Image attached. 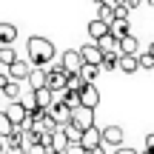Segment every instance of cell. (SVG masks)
Instances as JSON below:
<instances>
[{"label":"cell","instance_id":"cell-1","mask_svg":"<svg viewBox=\"0 0 154 154\" xmlns=\"http://www.w3.org/2000/svg\"><path fill=\"white\" fill-rule=\"evenodd\" d=\"M26 49H29V60H32L37 69H46L51 60H54V43L46 40V37H29Z\"/></svg>","mask_w":154,"mask_h":154},{"label":"cell","instance_id":"cell-2","mask_svg":"<svg viewBox=\"0 0 154 154\" xmlns=\"http://www.w3.org/2000/svg\"><path fill=\"white\" fill-rule=\"evenodd\" d=\"M46 74H49V80H46V88H51V91H54V97L66 91L69 74H66V69H63L60 63H57V66H46Z\"/></svg>","mask_w":154,"mask_h":154},{"label":"cell","instance_id":"cell-3","mask_svg":"<svg viewBox=\"0 0 154 154\" xmlns=\"http://www.w3.org/2000/svg\"><path fill=\"white\" fill-rule=\"evenodd\" d=\"M46 111H49V117L57 123V126H69V123H72V109H69L60 97H54V103H51Z\"/></svg>","mask_w":154,"mask_h":154},{"label":"cell","instance_id":"cell-4","mask_svg":"<svg viewBox=\"0 0 154 154\" xmlns=\"http://www.w3.org/2000/svg\"><path fill=\"white\" fill-rule=\"evenodd\" d=\"M60 66L66 69V74H80V69H83V57H80V51H77V49L63 51V54H60Z\"/></svg>","mask_w":154,"mask_h":154},{"label":"cell","instance_id":"cell-5","mask_svg":"<svg viewBox=\"0 0 154 154\" xmlns=\"http://www.w3.org/2000/svg\"><path fill=\"white\" fill-rule=\"evenodd\" d=\"M72 126H77L80 131L91 128V126H94V109H86V106L74 109V111H72Z\"/></svg>","mask_w":154,"mask_h":154},{"label":"cell","instance_id":"cell-6","mask_svg":"<svg viewBox=\"0 0 154 154\" xmlns=\"http://www.w3.org/2000/svg\"><path fill=\"white\" fill-rule=\"evenodd\" d=\"M6 117L11 120V126H14V128H20L23 123L29 120V111H26V106H23L20 100H14V103L6 106Z\"/></svg>","mask_w":154,"mask_h":154},{"label":"cell","instance_id":"cell-7","mask_svg":"<svg viewBox=\"0 0 154 154\" xmlns=\"http://www.w3.org/2000/svg\"><path fill=\"white\" fill-rule=\"evenodd\" d=\"M80 146H83L86 151H91V149H97V146H103V128H97V126L86 128V131H83Z\"/></svg>","mask_w":154,"mask_h":154},{"label":"cell","instance_id":"cell-8","mask_svg":"<svg viewBox=\"0 0 154 154\" xmlns=\"http://www.w3.org/2000/svg\"><path fill=\"white\" fill-rule=\"evenodd\" d=\"M80 57H83V63H88V66H100L103 63V51L97 49V43H86V46H80Z\"/></svg>","mask_w":154,"mask_h":154},{"label":"cell","instance_id":"cell-9","mask_svg":"<svg viewBox=\"0 0 154 154\" xmlns=\"http://www.w3.org/2000/svg\"><path fill=\"white\" fill-rule=\"evenodd\" d=\"M29 72H32V66H29L26 60H14L9 66V80H14V83H26L29 80Z\"/></svg>","mask_w":154,"mask_h":154},{"label":"cell","instance_id":"cell-10","mask_svg":"<svg viewBox=\"0 0 154 154\" xmlns=\"http://www.w3.org/2000/svg\"><path fill=\"white\" fill-rule=\"evenodd\" d=\"M80 106H86V109H97L100 106V91H97L94 83H88V86L80 91Z\"/></svg>","mask_w":154,"mask_h":154},{"label":"cell","instance_id":"cell-11","mask_svg":"<svg viewBox=\"0 0 154 154\" xmlns=\"http://www.w3.org/2000/svg\"><path fill=\"white\" fill-rule=\"evenodd\" d=\"M103 146L120 149V146H123V128L120 126H106L103 128Z\"/></svg>","mask_w":154,"mask_h":154},{"label":"cell","instance_id":"cell-12","mask_svg":"<svg viewBox=\"0 0 154 154\" xmlns=\"http://www.w3.org/2000/svg\"><path fill=\"white\" fill-rule=\"evenodd\" d=\"M46 80H49V74H46V69H37L34 66L32 72H29V88H32V91H37V88H46Z\"/></svg>","mask_w":154,"mask_h":154},{"label":"cell","instance_id":"cell-13","mask_svg":"<svg viewBox=\"0 0 154 154\" xmlns=\"http://www.w3.org/2000/svg\"><path fill=\"white\" fill-rule=\"evenodd\" d=\"M109 32H111V29H109V23L97 20V17L88 23V37H91V43H97V40H100V37H106Z\"/></svg>","mask_w":154,"mask_h":154},{"label":"cell","instance_id":"cell-14","mask_svg":"<svg viewBox=\"0 0 154 154\" xmlns=\"http://www.w3.org/2000/svg\"><path fill=\"white\" fill-rule=\"evenodd\" d=\"M120 54H140V40L134 34L120 37Z\"/></svg>","mask_w":154,"mask_h":154},{"label":"cell","instance_id":"cell-15","mask_svg":"<svg viewBox=\"0 0 154 154\" xmlns=\"http://www.w3.org/2000/svg\"><path fill=\"white\" fill-rule=\"evenodd\" d=\"M117 69H120V72H126V74H134V72L140 69L137 54H120V63H117Z\"/></svg>","mask_w":154,"mask_h":154},{"label":"cell","instance_id":"cell-16","mask_svg":"<svg viewBox=\"0 0 154 154\" xmlns=\"http://www.w3.org/2000/svg\"><path fill=\"white\" fill-rule=\"evenodd\" d=\"M17 37V26L11 23H0V46H11Z\"/></svg>","mask_w":154,"mask_h":154},{"label":"cell","instance_id":"cell-17","mask_svg":"<svg viewBox=\"0 0 154 154\" xmlns=\"http://www.w3.org/2000/svg\"><path fill=\"white\" fill-rule=\"evenodd\" d=\"M34 100H37V109H49L54 103V91L51 88H37L34 91Z\"/></svg>","mask_w":154,"mask_h":154},{"label":"cell","instance_id":"cell-18","mask_svg":"<svg viewBox=\"0 0 154 154\" xmlns=\"http://www.w3.org/2000/svg\"><path fill=\"white\" fill-rule=\"evenodd\" d=\"M3 94L9 97V103H14V100L23 97V86H20V83H14V80H9V86L3 88Z\"/></svg>","mask_w":154,"mask_h":154},{"label":"cell","instance_id":"cell-19","mask_svg":"<svg viewBox=\"0 0 154 154\" xmlns=\"http://www.w3.org/2000/svg\"><path fill=\"white\" fill-rule=\"evenodd\" d=\"M100 72H103L100 66H88V63H83V69H80V77H83V83H94Z\"/></svg>","mask_w":154,"mask_h":154},{"label":"cell","instance_id":"cell-20","mask_svg":"<svg viewBox=\"0 0 154 154\" xmlns=\"http://www.w3.org/2000/svg\"><path fill=\"white\" fill-rule=\"evenodd\" d=\"M66 146H69L66 134H63V128H57V131L51 134V151H66Z\"/></svg>","mask_w":154,"mask_h":154},{"label":"cell","instance_id":"cell-21","mask_svg":"<svg viewBox=\"0 0 154 154\" xmlns=\"http://www.w3.org/2000/svg\"><path fill=\"white\" fill-rule=\"evenodd\" d=\"M109 29H111V34H114L117 40H120V37H126V34H131V29H128V20H114Z\"/></svg>","mask_w":154,"mask_h":154},{"label":"cell","instance_id":"cell-22","mask_svg":"<svg viewBox=\"0 0 154 154\" xmlns=\"http://www.w3.org/2000/svg\"><path fill=\"white\" fill-rule=\"evenodd\" d=\"M88 83H83V77L80 74H69V83H66V91H74V94H80L83 88H86Z\"/></svg>","mask_w":154,"mask_h":154},{"label":"cell","instance_id":"cell-23","mask_svg":"<svg viewBox=\"0 0 154 154\" xmlns=\"http://www.w3.org/2000/svg\"><path fill=\"white\" fill-rule=\"evenodd\" d=\"M60 128H63V134H66L69 143H80V140H83V131L77 126H72V123H69V126H60Z\"/></svg>","mask_w":154,"mask_h":154},{"label":"cell","instance_id":"cell-24","mask_svg":"<svg viewBox=\"0 0 154 154\" xmlns=\"http://www.w3.org/2000/svg\"><path fill=\"white\" fill-rule=\"evenodd\" d=\"M17 60V54H14V49H11V46H0V63H3L6 69L11 66V63Z\"/></svg>","mask_w":154,"mask_h":154},{"label":"cell","instance_id":"cell-25","mask_svg":"<svg viewBox=\"0 0 154 154\" xmlns=\"http://www.w3.org/2000/svg\"><path fill=\"white\" fill-rule=\"evenodd\" d=\"M117 63H120V54H103V63H100V69H103V72H114Z\"/></svg>","mask_w":154,"mask_h":154},{"label":"cell","instance_id":"cell-26","mask_svg":"<svg viewBox=\"0 0 154 154\" xmlns=\"http://www.w3.org/2000/svg\"><path fill=\"white\" fill-rule=\"evenodd\" d=\"M11 131H14V126H11V120H9V117H6V111H0V137H9V134Z\"/></svg>","mask_w":154,"mask_h":154},{"label":"cell","instance_id":"cell-27","mask_svg":"<svg viewBox=\"0 0 154 154\" xmlns=\"http://www.w3.org/2000/svg\"><path fill=\"white\" fill-rule=\"evenodd\" d=\"M97 20H103V23H114V9H109V6H97Z\"/></svg>","mask_w":154,"mask_h":154},{"label":"cell","instance_id":"cell-28","mask_svg":"<svg viewBox=\"0 0 154 154\" xmlns=\"http://www.w3.org/2000/svg\"><path fill=\"white\" fill-rule=\"evenodd\" d=\"M20 103L26 106V111H29V114H32V111L37 109V100H34V91H32V88L26 91V97H20Z\"/></svg>","mask_w":154,"mask_h":154},{"label":"cell","instance_id":"cell-29","mask_svg":"<svg viewBox=\"0 0 154 154\" xmlns=\"http://www.w3.org/2000/svg\"><path fill=\"white\" fill-rule=\"evenodd\" d=\"M140 60V69H154V57L149 54V51H143V54H137Z\"/></svg>","mask_w":154,"mask_h":154},{"label":"cell","instance_id":"cell-30","mask_svg":"<svg viewBox=\"0 0 154 154\" xmlns=\"http://www.w3.org/2000/svg\"><path fill=\"white\" fill-rule=\"evenodd\" d=\"M114 20H128V9H126V3H120L114 9Z\"/></svg>","mask_w":154,"mask_h":154},{"label":"cell","instance_id":"cell-31","mask_svg":"<svg viewBox=\"0 0 154 154\" xmlns=\"http://www.w3.org/2000/svg\"><path fill=\"white\" fill-rule=\"evenodd\" d=\"M63 154H86V149H83L80 143H69V146H66V151H63Z\"/></svg>","mask_w":154,"mask_h":154},{"label":"cell","instance_id":"cell-32","mask_svg":"<svg viewBox=\"0 0 154 154\" xmlns=\"http://www.w3.org/2000/svg\"><path fill=\"white\" fill-rule=\"evenodd\" d=\"M26 154H49V149H46V146H29V149H26Z\"/></svg>","mask_w":154,"mask_h":154},{"label":"cell","instance_id":"cell-33","mask_svg":"<svg viewBox=\"0 0 154 154\" xmlns=\"http://www.w3.org/2000/svg\"><path fill=\"white\" fill-rule=\"evenodd\" d=\"M6 154H26V149H23V146H9Z\"/></svg>","mask_w":154,"mask_h":154},{"label":"cell","instance_id":"cell-34","mask_svg":"<svg viewBox=\"0 0 154 154\" xmlns=\"http://www.w3.org/2000/svg\"><path fill=\"white\" fill-rule=\"evenodd\" d=\"M123 3H126V9H128V11H134L140 3H143V0H123Z\"/></svg>","mask_w":154,"mask_h":154},{"label":"cell","instance_id":"cell-35","mask_svg":"<svg viewBox=\"0 0 154 154\" xmlns=\"http://www.w3.org/2000/svg\"><path fill=\"white\" fill-rule=\"evenodd\" d=\"M114 154H140V151L128 149V146H120V149H114Z\"/></svg>","mask_w":154,"mask_h":154},{"label":"cell","instance_id":"cell-36","mask_svg":"<svg viewBox=\"0 0 154 154\" xmlns=\"http://www.w3.org/2000/svg\"><path fill=\"white\" fill-rule=\"evenodd\" d=\"M146 151L154 154V134H149V137H146Z\"/></svg>","mask_w":154,"mask_h":154},{"label":"cell","instance_id":"cell-37","mask_svg":"<svg viewBox=\"0 0 154 154\" xmlns=\"http://www.w3.org/2000/svg\"><path fill=\"white\" fill-rule=\"evenodd\" d=\"M6 86H9V74H0V91H3Z\"/></svg>","mask_w":154,"mask_h":154},{"label":"cell","instance_id":"cell-38","mask_svg":"<svg viewBox=\"0 0 154 154\" xmlns=\"http://www.w3.org/2000/svg\"><path fill=\"white\" fill-rule=\"evenodd\" d=\"M86 154H106V146H97V149H91V151H86Z\"/></svg>","mask_w":154,"mask_h":154},{"label":"cell","instance_id":"cell-39","mask_svg":"<svg viewBox=\"0 0 154 154\" xmlns=\"http://www.w3.org/2000/svg\"><path fill=\"white\" fill-rule=\"evenodd\" d=\"M6 149H9V146H6V140L0 137V154H6Z\"/></svg>","mask_w":154,"mask_h":154},{"label":"cell","instance_id":"cell-40","mask_svg":"<svg viewBox=\"0 0 154 154\" xmlns=\"http://www.w3.org/2000/svg\"><path fill=\"white\" fill-rule=\"evenodd\" d=\"M149 54H151V57H154V43H151V46H149Z\"/></svg>","mask_w":154,"mask_h":154},{"label":"cell","instance_id":"cell-41","mask_svg":"<svg viewBox=\"0 0 154 154\" xmlns=\"http://www.w3.org/2000/svg\"><path fill=\"white\" fill-rule=\"evenodd\" d=\"M100 3H103V0H94V6H100Z\"/></svg>","mask_w":154,"mask_h":154},{"label":"cell","instance_id":"cell-42","mask_svg":"<svg viewBox=\"0 0 154 154\" xmlns=\"http://www.w3.org/2000/svg\"><path fill=\"white\" fill-rule=\"evenodd\" d=\"M146 3H149V6H154V0H146Z\"/></svg>","mask_w":154,"mask_h":154},{"label":"cell","instance_id":"cell-43","mask_svg":"<svg viewBox=\"0 0 154 154\" xmlns=\"http://www.w3.org/2000/svg\"><path fill=\"white\" fill-rule=\"evenodd\" d=\"M49 154H63V151H49Z\"/></svg>","mask_w":154,"mask_h":154},{"label":"cell","instance_id":"cell-44","mask_svg":"<svg viewBox=\"0 0 154 154\" xmlns=\"http://www.w3.org/2000/svg\"><path fill=\"white\" fill-rule=\"evenodd\" d=\"M143 154H151V151H143Z\"/></svg>","mask_w":154,"mask_h":154}]
</instances>
